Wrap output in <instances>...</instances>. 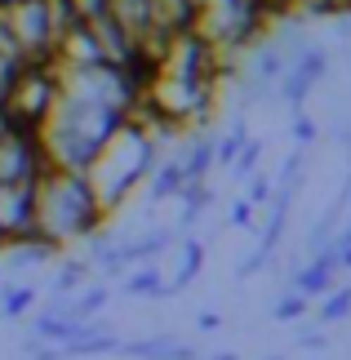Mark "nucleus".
Wrapping results in <instances>:
<instances>
[{
  "label": "nucleus",
  "mask_w": 351,
  "mask_h": 360,
  "mask_svg": "<svg viewBox=\"0 0 351 360\" xmlns=\"http://www.w3.org/2000/svg\"><path fill=\"white\" fill-rule=\"evenodd\" d=\"M325 76H329V49H325V45H302V49L289 58L285 76L276 80V94L285 98L289 112H302L307 94H312Z\"/></svg>",
  "instance_id": "3"
},
{
  "label": "nucleus",
  "mask_w": 351,
  "mask_h": 360,
  "mask_svg": "<svg viewBox=\"0 0 351 360\" xmlns=\"http://www.w3.org/2000/svg\"><path fill=\"white\" fill-rule=\"evenodd\" d=\"M200 267H205V240L200 236H182L178 240V271H174V281H165V298L182 294V289L200 276Z\"/></svg>",
  "instance_id": "7"
},
{
  "label": "nucleus",
  "mask_w": 351,
  "mask_h": 360,
  "mask_svg": "<svg viewBox=\"0 0 351 360\" xmlns=\"http://www.w3.org/2000/svg\"><path fill=\"white\" fill-rule=\"evenodd\" d=\"M267 360H285V356H267Z\"/></svg>",
  "instance_id": "24"
},
{
  "label": "nucleus",
  "mask_w": 351,
  "mask_h": 360,
  "mask_svg": "<svg viewBox=\"0 0 351 360\" xmlns=\"http://www.w3.org/2000/svg\"><path fill=\"white\" fill-rule=\"evenodd\" d=\"M227 223L231 227H254V205H249V200H236L231 214H227Z\"/></svg>",
  "instance_id": "20"
},
{
  "label": "nucleus",
  "mask_w": 351,
  "mask_h": 360,
  "mask_svg": "<svg viewBox=\"0 0 351 360\" xmlns=\"http://www.w3.org/2000/svg\"><path fill=\"white\" fill-rule=\"evenodd\" d=\"M182 160L178 156H156V165H151V174H147V196L151 205H160V200H174L178 191H182Z\"/></svg>",
  "instance_id": "8"
},
{
  "label": "nucleus",
  "mask_w": 351,
  "mask_h": 360,
  "mask_svg": "<svg viewBox=\"0 0 351 360\" xmlns=\"http://www.w3.org/2000/svg\"><path fill=\"white\" fill-rule=\"evenodd\" d=\"M45 151H40V138L27 129H9L0 120V183H36L40 169H45Z\"/></svg>",
  "instance_id": "4"
},
{
  "label": "nucleus",
  "mask_w": 351,
  "mask_h": 360,
  "mask_svg": "<svg viewBox=\"0 0 351 360\" xmlns=\"http://www.w3.org/2000/svg\"><path fill=\"white\" fill-rule=\"evenodd\" d=\"M218 325H222V316H218V311H200V321H196V329H200V334H214Z\"/></svg>",
  "instance_id": "22"
},
{
  "label": "nucleus",
  "mask_w": 351,
  "mask_h": 360,
  "mask_svg": "<svg viewBox=\"0 0 351 360\" xmlns=\"http://www.w3.org/2000/svg\"><path fill=\"white\" fill-rule=\"evenodd\" d=\"M298 347H307V352H325L329 338L320 334V329H302V334H298Z\"/></svg>",
  "instance_id": "21"
},
{
  "label": "nucleus",
  "mask_w": 351,
  "mask_h": 360,
  "mask_svg": "<svg viewBox=\"0 0 351 360\" xmlns=\"http://www.w3.org/2000/svg\"><path fill=\"white\" fill-rule=\"evenodd\" d=\"M245 183H249V205H267V200H272V191H276V183H272V174H262V169H254V174H249L245 178Z\"/></svg>",
  "instance_id": "17"
},
{
  "label": "nucleus",
  "mask_w": 351,
  "mask_h": 360,
  "mask_svg": "<svg viewBox=\"0 0 351 360\" xmlns=\"http://www.w3.org/2000/svg\"><path fill=\"white\" fill-rule=\"evenodd\" d=\"M267 262H272V254H267V249H254V254H249L241 267H236V276H241V281H249V276H258Z\"/></svg>",
  "instance_id": "19"
},
{
  "label": "nucleus",
  "mask_w": 351,
  "mask_h": 360,
  "mask_svg": "<svg viewBox=\"0 0 351 360\" xmlns=\"http://www.w3.org/2000/svg\"><path fill=\"white\" fill-rule=\"evenodd\" d=\"M174 240H178V231H170V227H151L147 236H134V240H125V245H116L120 249V267H138V262H156L165 249H174Z\"/></svg>",
  "instance_id": "6"
},
{
  "label": "nucleus",
  "mask_w": 351,
  "mask_h": 360,
  "mask_svg": "<svg viewBox=\"0 0 351 360\" xmlns=\"http://www.w3.org/2000/svg\"><path fill=\"white\" fill-rule=\"evenodd\" d=\"M258 160H262V138H245V147L236 151V160L227 165V169L236 174V178H249L258 169Z\"/></svg>",
  "instance_id": "15"
},
{
  "label": "nucleus",
  "mask_w": 351,
  "mask_h": 360,
  "mask_svg": "<svg viewBox=\"0 0 351 360\" xmlns=\"http://www.w3.org/2000/svg\"><path fill=\"white\" fill-rule=\"evenodd\" d=\"M307 307H312V298H302L298 289H289V294H285V298H280L276 307H272V316H276V321H302Z\"/></svg>",
  "instance_id": "16"
},
{
  "label": "nucleus",
  "mask_w": 351,
  "mask_h": 360,
  "mask_svg": "<svg viewBox=\"0 0 351 360\" xmlns=\"http://www.w3.org/2000/svg\"><path fill=\"white\" fill-rule=\"evenodd\" d=\"M32 187L36 183H0V231L9 236H23V231H32Z\"/></svg>",
  "instance_id": "5"
},
{
  "label": "nucleus",
  "mask_w": 351,
  "mask_h": 360,
  "mask_svg": "<svg viewBox=\"0 0 351 360\" xmlns=\"http://www.w3.org/2000/svg\"><path fill=\"white\" fill-rule=\"evenodd\" d=\"M120 294L125 298H165V276L156 262H138V267L120 281Z\"/></svg>",
  "instance_id": "9"
},
{
  "label": "nucleus",
  "mask_w": 351,
  "mask_h": 360,
  "mask_svg": "<svg viewBox=\"0 0 351 360\" xmlns=\"http://www.w3.org/2000/svg\"><path fill=\"white\" fill-rule=\"evenodd\" d=\"M89 271H94V267H89V258H67L63 267H58V276H53L49 294H53V298H72L76 289L89 281Z\"/></svg>",
  "instance_id": "12"
},
{
  "label": "nucleus",
  "mask_w": 351,
  "mask_h": 360,
  "mask_svg": "<svg viewBox=\"0 0 351 360\" xmlns=\"http://www.w3.org/2000/svg\"><path fill=\"white\" fill-rule=\"evenodd\" d=\"M156 156H160V147L151 143L134 120H120L116 129H111V138L94 151V160L85 165V178H89L98 205H103V214L125 210V200L134 196V187L147 183Z\"/></svg>",
  "instance_id": "2"
},
{
  "label": "nucleus",
  "mask_w": 351,
  "mask_h": 360,
  "mask_svg": "<svg viewBox=\"0 0 351 360\" xmlns=\"http://www.w3.org/2000/svg\"><path fill=\"white\" fill-rule=\"evenodd\" d=\"M174 200H182L178 231H187V227H196V218H200V214L209 210V205H214V187H209L205 178H200V183H182V191H178Z\"/></svg>",
  "instance_id": "11"
},
{
  "label": "nucleus",
  "mask_w": 351,
  "mask_h": 360,
  "mask_svg": "<svg viewBox=\"0 0 351 360\" xmlns=\"http://www.w3.org/2000/svg\"><path fill=\"white\" fill-rule=\"evenodd\" d=\"M32 231L45 236L53 249H67L76 240H89L98 227L107 223L103 205H98L89 178L80 169H58V165H45L32 187Z\"/></svg>",
  "instance_id": "1"
},
{
  "label": "nucleus",
  "mask_w": 351,
  "mask_h": 360,
  "mask_svg": "<svg viewBox=\"0 0 351 360\" xmlns=\"http://www.w3.org/2000/svg\"><path fill=\"white\" fill-rule=\"evenodd\" d=\"M182 160V178L187 183H200V178H209V169H214V134H196L187 143V156Z\"/></svg>",
  "instance_id": "10"
},
{
  "label": "nucleus",
  "mask_w": 351,
  "mask_h": 360,
  "mask_svg": "<svg viewBox=\"0 0 351 360\" xmlns=\"http://www.w3.org/2000/svg\"><path fill=\"white\" fill-rule=\"evenodd\" d=\"M347 316H351V285H333L329 294H320V311H316L320 325H338Z\"/></svg>",
  "instance_id": "13"
},
{
  "label": "nucleus",
  "mask_w": 351,
  "mask_h": 360,
  "mask_svg": "<svg viewBox=\"0 0 351 360\" xmlns=\"http://www.w3.org/2000/svg\"><path fill=\"white\" fill-rule=\"evenodd\" d=\"M209 360H236V356L231 352H218V356H209Z\"/></svg>",
  "instance_id": "23"
},
{
  "label": "nucleus",
  "mask_w": 351,
  "mask_h": 360,
  "mask_svg": "<svg viewBox=\"0 0 351 360\" xmlns=\"http://www.w3.org/2000/svg\"><path fill=\"white\" fill-rule=\"evenodd\" d=\"M36 307V289L32 285H5L0 289V316H9V321H18Z\"/></svg>",
  "instance_id": "14"
},
{
  "label": "nucleus",
  "mask_w": 351,
  "mask_h": 360,
  "mask_svg": "<svg viewBox=\"0 0 351 360\" xmlns=\"http://www.w3.org/2000/svg\"><path fill=\"white\" fill-rule=\"evenodd\" d=\"M316 120L312 116H302V112H293V143H298V147H312L316 143Z\"/></svg>",
  "instance_id": "18"
}]
</instances>
